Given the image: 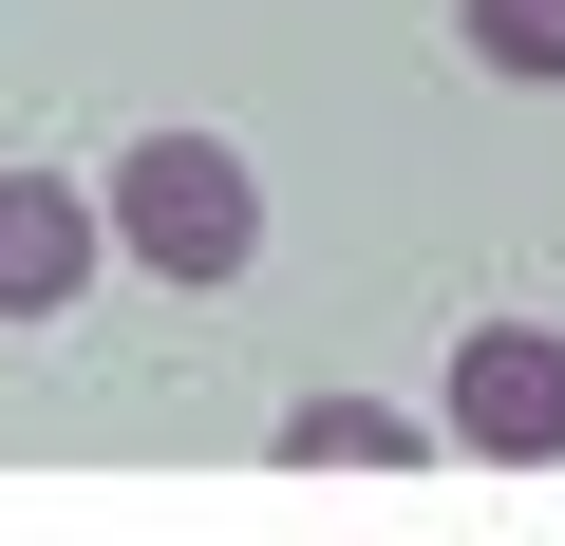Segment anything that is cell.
I'll return each mask as SVG.
<instances>
[{"label":"cell","mask_w":565,"mask_h":546,"mask_svg":"<svg viewBox=\"0 0 565 546\" xmlns=\"http://www.w3.org/2000/svg\"><path fill=\"white\" fill-rule=\"evenodd\" d=\"M95 226L151 264V283H245V264H264V170L226 132H132L114 189H95Z\"/></svg>","instance_id":"1"},{"label":"cell","mask_w":565,"mask_h":546,"mask_svg":"<svg viewBox=\"0 0 565 546\" xmlns=\"http://www.w3.org/2000/svg\"><path fill=\"white\" fill-rule=\"evenodd\" d=\"M434 433H452L471 471H565V321H471Z\"/></svg>","instance_id":"2"},{"label":"cell","mask_w":565,"mask_h":546,"mask_svg":"<svg viewBox=\"0 0 565 546\" xmlns=\"http://www.w3.org/2000/svg\"><path fill=\"white\" fill-rule=\"evenodd\" d=\"M490 76H565V0H452Z\"/></svg>","instance_id":"5"},{"label":"cell","mask_w":565,"mask_h":546,"mask_svg":"<svg viewBox=\"0 0 565 546\" xmlns=\"http://www.w3.org/2000/svg\"><path fill=\"white\" fill-rule=\"evenodd\" d=\"M452 433L434 415H396V396H302L282 415V471H434Z\"/></svg>","instance_id":"4"},{"label":"cell","mask_w":565,"mask_h":546,"mask_svg":"<svg viewBox=\"0 0 565 546\" xmlns=\"http://www.w3.org/2000/svg\"><path fill=\"white\" fill-rule=\"evenodd\" d=\"M95 189H57V170H0V321H57L76 283H95Z\"/></svg>","instance_id":"3"}]
</instances>
